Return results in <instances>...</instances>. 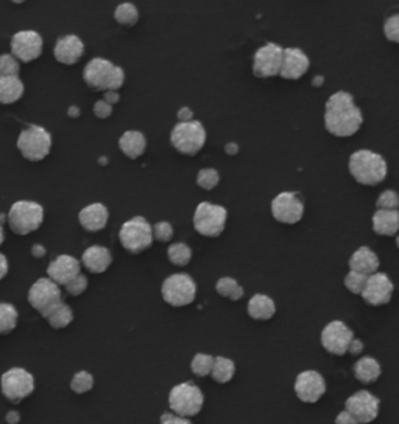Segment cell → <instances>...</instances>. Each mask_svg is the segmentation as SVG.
I'll list each match as a JSON object with an SVG mask.
<instances>
[{"mask_svg":"<svg viewBox=\"0 0 399 424\" xmlns=\"http://www.w3.org/2000/svg\"><path fill=\"white\" fill-rule=\"evenodd\" d=\"M323 81H325V78H323V76H315V80L312 81V84L315 86V88H318V86H322V84H323Z\"/></svg>","mask_w":399,"mask_h":424,"instance_id":"680465c9","label":"cell"},{"mask_svg":"<svg viewBox=\"0 0 399 424\" xmlns=\"http://www.w3.org/2000/svg\"><path fill=\"white\" fill-rule=\"evenodd\" d=\"M10 48L13 56L22 62H32L42 55L44 42H42L41 34L33 30L18 32L11 38Z\"/></svg>","mask_w":399,"mask_h":424,"instance_id":"e0dca14e","label":"cell"},{"mask_svg":"<svg viewBox=\"0 0 399 424\" xmlns=\"http://www.w3.org/2000/svg\"><path fill=\"white\" fill-rule=\"evenodd\" d=\"M272 214L281 224H296L303 219L304 203L294 191H282L272 200Z\"/></svg>","mask_w":399,"mask_h":424,"instance_id":"9a60e30c","label":"cell"},{"mask_svg":"<svg viewBox=\"0 0 399 424\" xmlns=\"http://www.w3.org/2000/svg\"><path fill=\"white\" fill-rule=\"evenodd\" d=\"M27 299L33 310H37L42 317L47 319L48 314L63 303V292L60 286L47 277L39 278L32 285Z\"/></svg>","mask_w":399,"mask_h":424,"instance_id":"8fae6325","label":"cell"},{"mask_svg":"<svg viewBox=\"0 0 399 424\" xmlns=\"http://www.w3.org/2000/svg\"><path fill=\"white\" fill-rule=\"evenodd\" d=\"M396 246H398V249H399V235L396 236Z\"/></svg>","mask_w":399,"mask_h":424,"instance_id":"91938a15","label":"cell"},{"mask_svg":"<svg viewBox=\"0 0 399 424\" xmlns=\"http://www.w3.org/2000/svg\"><path fill=\"white\" fill-rule=\"evenodd\" d=\"M6 221L11 232L16 235H30L41 227L44 221V208L33 200H18L10 207Z\"/></svg>","mask_w":399,"mask_h":424,"instance_id":"277c9868","label":"cell"},{"mask_svg":"<svg viewBox=\"0 0 399 424\" xmlns=\"http://www.w3.org/2000/svg\"><path fill=\"white\" fill-rule=\"evenodd\" d=\"M234 373H236V364H234L231 359L223 356L216 357V364H214L212 375H211L216 383L228 384L234 378Z\"/></svg>","mask_w":399,"mask_h":424,"instance_id":"4dcf8cb0","label":"cell"},{"mask_svg":"<svg viewBox=\"0 0 399 424\" xmlns=\"http://www.w3.org/2000/svg\"><path fill=\"white\" fill-rule=\"evenodd\" d=\"M381 401L373 393L359 390L345 401V411L351 413L360 424L373 423L379 415Z\"/></svg>","mask_w":399,"mask_h":424,"instance_id":"2e32d148","label":"cell"},{"mask_svg":"<svg viewBox=\"0 0 399 424\" xmlns=\"http://www.w3.org/2000/svg\"><path fill=\"white\" fill-rule=\"evenodd\" d=\"M323 348L334 356H344L349 351L351 342L354 341L353 329L346 327V323L341 320H332L323 328L322 336H320Z\"/></svg>","mask_w":399,"mask_h":424,"instance_id":"5bb4252c","label":"cell"},{"mask_svg":"<svg viewBox=\"0 0 399 424\" xmlns=\"http://www.w3.org/2000/svg\"><path fill=\"white\" fill-rule=\"evenodd\" d=\"M19 61L13 55L5 53L0 57V76H19Z\"/></svg>","mask_w":399,"mask_h":424,"instance_id":"b9f144b4","label":"cell"},{"mask_svg":"<svg viewBox=\"0 0 399 424\" xmlns=\"http://www.w3.org/2000/svg\"><path fill=\"white\" fill-rule=\"evenodd\" d=\"M83 80L91 89L96 90H119L125 84V71L103 57L91 60L83 70Z\"/></svg>","mask_w":399,"mask_h":424,"instance_id":"3957f363","label":"cell"},{"mask_svg":"<svg viewBox=\"0 0 399 424\" xmlns=\"http://www.w3.org/2000/svg\"><path fill=\"white\" fill-rule=\"evenodd\" d=\"M178 117V123H190V121H194V112L189 107H181L180 111L176 114Z\"/></svg>","mask_w":399,"mask_h":424,"instance_id":"c3c4849f","label":"cell"},{"mask_svg":"<svg viewBox=\"0 0 399 424\" xmlns=\"http://www.w3.org/2000/svg\"><path fill=\"white\" fill-rule=\"evenodd\" d=\"M159 424H192V421H189V418L178 416L175 413H164V415H161Z\"/></svg>","mask_w":399,"mask_h":424,"instance_id":"7dc6e473","label":"cell"},{"mask_svg":"<svg viewBox=\"0 0 399 424\" xmlns=\"http://www.w3.org/2000/svg\"><path fill=\"white\" fill-rule=\"evenodd\" d=\"M216 291L218 296L231 299L233 301H239L244 297V287L231 277H220L216 283Z\"/></svg>","mask_w":399,"mask_h":424,"instance_id":"d6a6232c","label":"cell"},{"mask_svg":"<svg viewBox=\"0 0 399 424\" xmlns=\"http://www.w3.org/2000/svg\"><path fill=\"white\" fill-rule=\"evenodd\" d=\"M119 240L122 247L130 254H142L153 244V226L144 217H134L124 222L119 230Z\"/></svg>","mask_w":399,"mask_h":424,"instance_id":"8992f818","label":"cell"},{"mask_svg":"<svg viewBox=\"0 0 399 424\" xmlns=\"http://www.w3.org/2000/svg\"><path fill=\"white\" fill-rule=\"evenodd\" d=\"M226 208L211 203H200L194 213V227L200 235L206 238H217L226 227Z\"/></svg>","mask_w":399,"mask_h":424,"instance_id":"30bf717a","label":"cell"},{"mask_svg":"<svg viewBox=\"0 0 399 424\" xmlns=\"http://www.w3.org/2000/svg\"><path fill=\"white\" fill-rule=\"evenodd\" d=\"M32 255L34 258H42L46 255V247L41 246V244H34V246L32 247Z\"/></svg>","mask_w":399,"mask_h":424,"instance_id":"f5cc1de1","label":"cell"},{"mask_svg":"<svg viewBox=\"0 0 399 424\" xmlns=\"http://www.w3.org/2000/svg\"><path fill=\"white\" fill-rule=\"evenodd\" d=\"M18 310L13 305L6 301L0 303V333L6 336L14 331V328L18 327Z\"/></svg>","mask_w":399,"mask_h":424,"instance_id":"836d02e7","label":"cell"},{"mask_svg":"<svg viewBox=\"0 0 399 424\" xmlns=\"http://www.w3.org/2000/svg\"><path fill=\"white\" fill-rule=\"evenodd\" d=\"M80 271L81 266L77 258L70 255H60L48 264L47 275L58 286L66 287L70 282H74L78 275H81Z\"/></svg>","mask_w":399,"mask_h":424,"instance_id":"ffe728a7","label":"cell"},{"mask_svg":"<svg viewBox=\"0 0 399 424\" xmlns=\"http://www.w3.org/2000/svg\"><path fill=\"white\" fill-rule=\"evenodd\" d=\"M225 151L230 156H234V154H237L239 153V146L236 145V143H226L225 145Z\"/></svg>","mask_w":399,"mask_h":424,"instance_id":"9f6ffc18","label":"cell"},{"mask_svg":"<svg viewBox=\"0 0 399 424\" xmlns=\"http://www.w3.org/2000/svg\"><path fill=\"white\" fill-rule=\"evenodd\" d=\"M170 143L183 156H195L206 143L204 126L194 120L190 123H176L170 132Z\"/></svg>","mask_w":399,"mask_h":424,"instance_id":"ba28073f","label":"cell"},{"mask_svg":"<svg viewBox=\"0 0 399 424\" xmlns=\"http://www.w3.org/2000/svg\"><path fill=\"white\" fill-rule=\"evenodd\" d=\"M92 387H94V376L86 370L75 373L72 381H70V390L77 395L88 393L92 390Z\"/></svg>","mask_w":399,"mask_h":424,"instance_id":"74e56055","label":"cell"},{"mask_svg":"<svg viewBox=\"0 0 399 424\" xmlns=\"http://www.w3.org/2000/svg\"><path fill=\"white\" fill-rule=\"evenodd\" d=\"M295 393L306 404H315L325 397L326 381L315 370L301 371L295 379Z\"/></svg>","mask_w":399,"mask_h":424,"instance_id":"ac0fdd59","label":"cell"},{"mask_svg":"<svg viewBox=\"0 0 399 424\" xmlns=\"http://www.w3.org/2000/svg\"><path fill=\"white\" fill-rule=\"evenodd\" d=\"M20 421V415L16 411H10L6 413V423L8 424H18Z\"/></svg>","mask_w":399,"mask_h":424,"instance_id":"db71d44e","label":"cell"},{"mask_svg":"<svg viewBox=\"0 0 399 424\" xmlns=\"http://www.w3.org/2000/svg\"><path fill=\"white\" fill-rule=\"evenodd\" d=\"M377 210H399V195L395 190L382 191L376 200Z\"/></svg>","mask_w":399,"mask_h":424,"instance_id":"60d3db41","label":"cell"},{"mask_svg":"<svg viewBox=\"0 0 399 424\" xmlns=\"http://www.w3.org/2000/svg\"><path fill=\"white\" fill-rule=\"evenodd\" d=\"M363 125L362 111L351 93L339 90L327 98L325 106V128L334 137H353Z\"/></svg>","mask_w":399,"mask_h":424,"instance_id":"6da1fadb","label":"cell"},{"mask_svg":"<svg viewBox=\"0 0 399 424\" xmlns=\"http://www.w3.org/2000/svg\"><path fill=\"white\" fill-rule=\"evenodd\" d=\"M381 364L372 356H365L354 364V376L362 384H373L381 378Z\"/></svg>","mask_w":399,"mask_h":424,"instance_id":"f1b7e54d","label":"cell"},{"mask_svg":"<svg viewBox=\"0 0 399 424\" xmlns=\"http://www.w3.org/2000/svg\"><path fill=\"white\" fill-rule=\"evenodd\" d=\"M161 296L167 305L183 308L194 303L197 297V285L188 274L169 275L162 282Z\"/></svg>","mask_w":399,"mask_h":424,"instance_id":"9c48e42d","label":"cell"},{"mask_svg":"<svg viewBox=\"0 0 399 424\" xmlns=\"http://www.w3.org/2000/svg\"><path fill=\"white\" fill-rule=\"evenodd\" d=\"M174 227L167 221L156 222L153 226V238L159 242H169L174 238Z\"/></svg>","mask_w":399,"mask_h":424,"instance_id":"7bdbcfd3","label":"cell"},{"mask_svg":"<svg viewBox=\"0 0 399 424\" xmlns=\"http://www.w3.org/2000/svg\"><path fill=\"white\" fill-rule=\"evenodd\" d=\"M103 100L106 103H110L111 106H114L116 103H119L120 95H119V92H116V90H110V92L103 93Z\"/></svg>","mask_w":399,"mask_h":424,"instance_id":"f907efd6","label":"cell"},{"mask_svg":"<svg viewBox=\"0 0 399 424\" xmlns=\"http://www.w3.org/2000/svg\"><path fill=\"white\" fill-rule=\"evenodd\" d=\"M348 170L355 182L367 186L379 185L388 172L386 159L369 149H359L349 156Z\"/></svg>","mask_w":399,"mask_h":424,"instance_id":"7a4b0ae2","label":"cell"},{"mask_svg":"<svg viewBox=\"0 0 399 424\" xmlns=\"http://www.w3.org/2000/svg\"><path fill=\"white\" fill-rule=\"evenodd\" d=\"M46 320L53 329L67 328L70 323L74 322V311L72 308L63 301L60 306H56L55 310L48 314V317Z\"/></svg>","mask_w":399,"mask_h":424,"instance_id":"1f68e13d","label":"cell"},{"mask_svg":"<svg viewBox=\"0 0 399 424\" xmlns=\"http://www.w3.org/2000/svg\"><path fill=\"white\" fill-rule=\"evenodd\" d=\"M18 149L24 159L30 162H41L50 154L52 149V134L46 128L38 125L27 126L19 134Z\"/></svg>","mask_w":399,"mask_h":424,"instance_id":"52a82bcc","label":"cell"},{"mask_svg":"<svg viewBox=\"0 0 399 424\" xmlns=\"http://www.w3.org/2000/svg\"><path fill=\"white\" fill-rule=\"evenodd\" d=\"M362 350H363V342L359 339H354L351 342V347H349V353L359 355V353H362Z\"/></svg>","mask_w":399,"mask_h":424,"instance_id":"816d5d0a","label":"cell"},{"mask_svg":"<svg viewBox=\"0 0 399 424\" xmlns=\"http://www.w3.org/2000/svg\"><path fill=\"white\" fill-rule=\"evenodd\" d=\"M214 364H216V357L211 355H204V353H198L194 356L190 362V370L194 375L204 378L212 375V369Z\"/></svg>","mask_w":399,"mask_h":424,"instance_id":"8d00e7d4","label":"cell"},{"mask_svg":"<svg viewBox=\"0 0 399 424\" xmlns=\"http://www.w3.org/2000/svg\"><path fill=\"white\" fill-rule=\"evenodd\" d=\"M284 62V48L275 42H267L253 57V74L254 76L267 80V78H275L281 75Z\"/></svg>","mask_w":399,"mask_h":424,"instance_id":"7c38bea8","label":"cell"},{"mask_svg":"<svg viewBox=\"0 0 399 424\" xmlns=\"http://www.w3.org/2000/svg\"><path fill=\"white\" fill-rule=\"evenodd\" d=\"M81 264L91 274H103L112 264V255L103 246H91L83 252Z\"/></svg>","mask_w":399,"mask_h":424,"instance_id":"d4e9b609","label":"cell"},{"mask_svg":"<svg viewBox=\"0 0 399 424\" xmlns=\"http://www.w3.org/2000/svg\"><path fill=\"white\" fill-rule=\"evenodd\" d=\"M167 258L174 266L184 268L192 260V249L184 242H175L167 249Z\"/></svg>","mask_w":399,"mask_h":424,"instance_id":"d590c367","label":"cell"},{"mask_svg":"<svg viewBox=\"0 0 399 424\" xmlns=\"http://www.w3.org/2000/svg\"><path fill=\"white\" fill-rule=\"evenodd\" d=\"M204 395L192 381L175 385L169 393V407L172 413L184 418H190L202 412Z\"/></svg>","mask_w":399,"mask_h":424,"instance_id":"5b68a950","label":"cell"},{"mask_svg":"<svg viewBox=\"0 0 399 424\" xmlns=\"http://www.w3.org/2000/svg\"><path fill=\"white\" fill-rule=\"evenodd\" d=\"M110 212L102 203H94L84 207L83 210L78 213V221L84 230L88 232H100L108 224Z\"/></svg>","mask_w":399,"mask_h":424,"instance_id":"603a6c76","label":"cell"},{"mask_svg":"<svg viewBox=\"0 0 399 424\" xmlns=\"http://www.w3.org/2000/svg\"><path fill=\"white\" fill-rule=\"evenodd\" d=\"M395 285L386 272H376L374 275L368 277L365 291L362 294V299L367 305L372 306H382L390 303L393 297Z\"/></svg>","mask_w":399,"mask_h":424,"instance_id":"d6986e66","label":"cell"},{"mask_svg":"<svg viewBox=\"0 0 399 424\" xmlns=\"http://www.w3.org/2000/svg\"><path fill=\"white\" fill-rule=\"evenodd\" d=\"M309 66H310V61L303 50L295 47L284 48V62L280 76L284 78V80H290V81L299 80V78L308 74Z\"/></svg>","mask_w":399,"mask_h":424,"instance_id":"44dd1931","label":"cell"},{"mask_svg":"<svg viewBox=\"0 0 399 424\" xmlns=\"http://www.w3.org/2000/svg\"><path fill=\"white\" fill-rule=\"evenodd\" d=\"M94 114H96V117L100 120L108 118L112 115V106L110 103H106L105 100H102V102H97L94 104Z\"/></svg>","mask_w":399,"mask_h":424,"instance_id":"bcb514c9","label":"cell"},{"mask_svg":"<svg viewBox=\"0 0 399 424\" xmlns=\"http://www.w3.org/2000/svg\"><path fill=\"white\" fill-rule=\"evenodd\" d=\"M114 19L122 27H133L136 25L139 20V10L134 4H120L116 11H114Z\"/></svg>","mask_w":399,"mask_h":424,"instance_id":"e575fe53","label":"cell"},{"mask_svg":"<svg viewBox=\"0 0 399 424\" xmlns=\"http://www.w3.org/2000/svg\"><path fill=\"white\" fill-rule=\"evenodd\" d=\"M119 148L128 159L136 160L145 153L147 139L145 135L139 131H126L119 139Z\"/></svg>","mask_w":399,"mask_h":424,"instance_id":"83f0119b","label":"cell"},{"mask_svg":"<svg viewBox=\"0 0 399 424\" xmlns=\"http://www.w3.org/2000/svg\"><path fill=\"white\" fill-rule=\"evenodd\" d=\"M88 285H89L88 277L81 274V275H78L74 282H70L66 286V291H67V294H70V296H74V297L81 296V294L88 289Z\"/></svg>","mask_w":399,"mask_h":424,"instance_id":"f6af8a7d","label":"cell"},{"mask_svg":"<svg viewBox=\"0 0 399 424\" xmlns=\"http://www.w3.org/2000/svg\"><path fill=\"white\" fill-rule=\"evenodd\" d=\"M372 226L373 232L379 236L399 235V210H376Z\"/></svg>","mask_w":399,"mask_h":424,"instance_id":"484cf974","label":"cell"},{"mask_svg":"<svg viewBox=\"0 0 399 424\" xmlns=\"http://www.w3.org/2000/svg\"><path fill=\"white\" fill-rule=\"evenodd\" d=\"M367 282H368L367 275L359 274V272H354V271H349L344 280L346 289L351 294H355V296H362L363 291H365Z\"/></svg>","mask_w":399,"mask_h":424,"instance_id":"f35d334b","label":"cell"},{"mask_svg":"<svg viewBox=\"0 0 399 424\" xmlns=\"http://www.w3.org/2000/svg\"><path fill=\"white\" fill-rule=\"evenodd\" d=\"M248 315L254 320H270L276 314V303L266 294H254L247 305Z\"/></svg>","mask_w":399,"mask_h":424,"instance_id":"4316f807","label":"cell"},{"mask_svg":"<svg viewBox=\"0 0 399 424\" xmlns=\"http://www.w3.org/2000/svg\"><path fill=\"white\" fill-rule=\"evenodd\" d=\"M379 264H381L379 257H377L373 250L367 246H362L355 250L348 261L349 271L359 272V274H363L367 277H372L376 274V272H379Z\"/></svg>","mask_w":399,"mask_h":424,"instance_id":"cb8c5ba5","label":"cell"},{"mask_svg":"<svg viewBox=\"0 0 399 424\" xmlns=\"http://www.w3.org/2000/svg\"><path fill=\"white\" fill-rule=\"evenodd\" d=\"M0 266H2V274H0V278H5L6 274H8V260H6V257L2 254L0 255Z\"/></svg>","mask_w":399,"mask_h":424,"instance_id":"11a10c76","label":"cell"},{"mask_svg":"<svg viewBox=\"0 0 399 424\" xmlns=\"http://www.w3.org/2000/svg\"><path fill=\"white\" fill-rule=\"evenodd\" d=\"M218 182H220V175H218L217 170L204 168V170L198 171L197 185L200 186V189H203L206 191H211V190L216 189Z\"/></svg>","mask_w":399,"mask_h":424,"instance_id":"ab89813d","label":"cell"},{"mask_svg":"<svg viewBox=\"0 0 399 424\" xmlns=\"http://www.w3.org/2000/svg\"><path fill=\"white\" fill-rule=\"evenodd\" d=\"M384 34H386L387 41L399 44V14L387 18L386 22H384Z\"/></svg>","mask_w":399,"mask_h":424,"instance_id":"ee69618b","label":"cell"},{"mask_svg":"<svg viewBox=\"0 0 399 424\" xmlns=\"http://www.w3.org/2000/svg\"><path fill=\"white\" fill-rule=\"evenodd\" d=\"M34 392V378L25 369L14 367L6 370L2 375V393L4 397L18 404L28 398Z\"/></svg>","mask_w":399,"mask_h":424,"instance_id":"4fadbf2b","label":"cell"},{"mask_svg":"<svg viewBox=\"0 0 399 424\" xmlns=\"http://www.w3.org/2000/svg\"><path fill=\"white\" fill-rule=\"evenodd\" d=\"M67 114H69L70 118H78V117H80V109H78L77 106H72V107H69Z\"/></svg>","mask_w":399,"mask_h":424,"instance_id":"6f0895ef","label":"cell"},{"mask_svg":"<svg viewBox=\"0 0 399 424\" xmlns=\"http://www.w3.org/2000/svg\"><path fill=\"white\" fill-rule=\"evenodd\" d=\"M83 53H84L83 41L75 34L63 36V38L56 41L53 48L55 60L64 64V66H74V64L81 60Z\"/></svg>","mask_w":399,"mask_h":424,"instance_id":"7402d4cb","label":"cell"},{"mask_svg":"<svg viewBox=\"0 0 399 424\" xmlns=\"http://www.w3.org/2000/svg\"><path fill=\"white\" fill-rule=\"evenodd\" d=\"M336 424H360L348 411L340 412L336 418Z\"/></svg>","mask_w":399,"mask_h":424,"instance_id":"681fc988","label":"cell"},{"mask_svg":"<svg viewBox=\"0 0 399 424\" xmlns=\"http://www.w3.org/2000/svg\"><path fill=\"white\" fill-rule=\"evenodd\" d=\"M25 86L19 76H0V102L13 104L22 98Z\"/></svg>","mask_w":399,"mask_h":424,"instance_id":"f546056e","label":"cell"}]
</instances>
